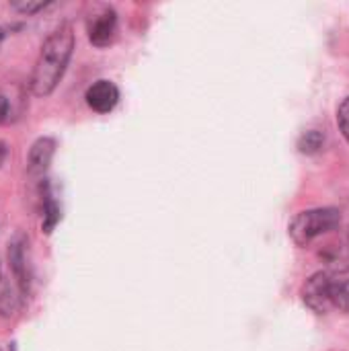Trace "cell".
Returning a JSON list of instances; mask_svg holds the SVG:
<instances>
[{"label":"cell","mask_w":349,"mask_h":351,"mask_svg":"<svg viewBox=\"0 0 349 351\" xmlns=\"http://www.w3.org/2000/svg\"><path fill=\"white\" fill-rule=\"evenodd\" d=\"M74 49V31L68 23L60 25L41 45L29 88L35 97H47L62 80Z\"/></svg>","instance_id":"1"},{"label":"cell","mask_w":349,"mask_h":351,"mask_svg":"<svg viewBox=\"0 0 349 351\" xmlns=\"http://www.w3.org/2000/svg\"><path fill=\"white\" fill-rule=\"evenodd\" d=\"M341 224V212L335 208H315L296 214L290 222V239L298 247L311 245L315 239L337 230Z\"/></svg>","instance_id":"2"},{"label":"cell","mask_w":349,"mask_h":351,"mask_svg":"<svg viewBox=\"0 0 349 351\" xmlns=\"http://www.w3.org/2000/svg\"><path fill=\"white\" fill-rule=\"evenodd\" d=\"M331 286H333V278L327 271L315 274L302 286V300H304V304L309 308H313L315 313H319V315L329 313L333 308V304H331Z\"/></svg>","instance_id":"3"},{"label":"cell","mask_w":349,"mask_h":351,"mask_svg":"<svg viewBox=\"0 0 349 351\" xmlns=\"http://www.w3.org/2000/svg\"><path fill=\"white\" fill-rule=\"evenodd\" d=\"M86 31H88V39L93 45L97 47H105L113 41L115 33H117V14L113 8L109 6H101L97 12H93L88 16L86 23Z\"/></svg>","instance_id":"4"},{"label":"cell","mask_w":349,"mask_h":351,"mask_svg":"<svg viewBox=\"0 0 349 351\" xmlns=\"http://www.w3.org/2000/svg\"><path fill=\"white\" fill-rule=\"evenodd\" d=\"M86 105L97 113H109L119 101V90L109 80H97L86 88Z\"/></svg>","instance_id":"5"},{"label":"cell","mask_w":349,"mask_h":351,"mask_svg":"<svg viewBox=\"0 0 349 351\" xmlns=\"http://www.w3.org/2000/svg\"><path fill=\"white\" fill-rule=\"evenodd\" d=\"M319 255L331 271H349V228L339 234L337 241L323 247Z\"/></svg>","instance_id":"6"},{"label":"cell","mask_w":349,"mask_h":351,"mask_svg":"<svg viewBox=\"0 0 349 351\" xmlns=\"http://www.w3.org/2000/svg\"><path fill=\"white\" fill-rule=\"evenodd\" d=\"M53 152H56V140L53 138H39V140H35L31 150H29V158H27L29 173L31 175H43L49 169V165H51Z\"/></svg>","instance_id":"7"},{"label":"cell","mask_w":349,"mask_h":351,"mask_svg":"<svg viewBox=\"0 0 349 351\" xmlns=\"http://www.w3.org/2000/svg\"><path fill=\"white\" fill-rule=\"evenodd\" d=\"M8 257H10V267H12V274L16 278L21 292H27L29 290V265H27V241L23 237H14L8 249Z\"/></svg>","instance_id":"8"},{"label":"cell","mask_w":349,"mask_h":351,"mask_svg":"<svg viewBox=\"0 0 349 351\" xmlns=\"http://www.w3.org/2000/svg\"><path fill=\"white\" fill-rule=\"evenodd\" d=\"M19 99L12 97L6 88H0V123H8L14 117H19Z\"/></svg>","instance_id":"9"},{"label":"cell","mask_w":349,"mask_h":351,"mask_svg":"<svg viewBox=\"0 0 349 351\" xmlns=\"http://www.w3.org/2000/svg\"><path fill=\"white\" fill-rule=\"evenodd\" d=\"M331 304H333V308L349 313V280H333Z\"/></svg>","instance_id":"10"},{"label":"cell","mask_w":349,"mask_h":351,"mask_svg":"<svg viewBox=\"0 0 349 351\" xmlns=\"http://www.w3.org/2000/svg\"><path fill=\"white\" fill-rule=\"evenodd\" d=\"M60 206L53 202V197L47 193L45 195V204H43V232H51L56 228V224L60 222Z\"/></svg>","instance_id":"11"},{"label":"cell","mask_w":349,"mask_h":351,"mask_svg":"<svg viewBox=\"0 0 349 351\" xmlns=\"http://www.w3.org/2000/svg\"><path fill=\"white\" fill-rule=\"evenodd\" d=\"M323 142H325L323 134H321V132H317V130H313V132H306V134L300 138L298 148H300V152L313 154V152H319V150L323 148Z\"/></svg>","instance_id":"12"},{"label":"cell","mask_w":349,"mask_h":351,"mask_svg":"<svg viewBox=\"0 0 349 351\" xmlns=\"http://www.w3.org/2000/svg\"><path fill=\"white\" fill-rule=\"evenodd\" d=\"M337 123H339V130H341L344 138L349 142V97L337 109Z\"/></svg>","instance_id":"13"},{"label":"cell","mask_w":349,"mask_h":351,"mask_svg":"<svg viewBox=\"0 0 349 351\" xmlns=\"http://www.w3.org/2000/svg\"><path fill=\"white\" fill-rule=\"evenodd\" d=\"M47 6V2H12V8H16L19 12L25 14H33L37 10H43Z\"/></svg>","instance_id":"14"},{"label":"cell","mask_w":349,"mask_h":351,"mask_svg":"<svg viewBox=\"0 0 349 351\" xmlns=\"http://www.w3.org/2000/svg\"><path fill=\"white\" fill-rule=\"evenodd\" d=\"M6 154H8L6 142H2V140H0V167H2V162L6 160Z\"/></svg>","instance_id":"15"},{"label":"cell","mask_w":349,"mask_h":351,"mask_svg":"<svg viewBox=\"0 0 349 351\" xmlns=\"http://www.w3.org/2000/svg\"><path fill=\"white\" fill-rule=\"evenodd\" d=\"M2 39H4V33H2V29H0V43H2Z\"/></svg>","instance_id":"16"},{"label":"cell","mask_w":349,"mask_h":351,"mask_svg":"<svg viewBox=\"0 0 349 351\" xmlns=\"http://www.w3.org/2000/svg\"><path fill=\"white\" fill-rule=\"evenodd\" d=\"M0 351H2V350H0Z\"/></svg>","instance_id":"17"}]
</instances>
